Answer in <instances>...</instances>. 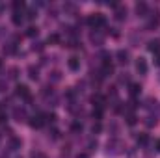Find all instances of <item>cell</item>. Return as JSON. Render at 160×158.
Listing matches in <instances>:
<instances>
[{
  "label": "cell",
  "mask_w": 160,
  "mask_h": 158,
  "mask_svg": "<svg viewBox=\"0 0 160 158\" xmlns=\"http://www.w3.org/2000/svg\"><path fill=\"white\" fill-rule=\"evenodd\" d=\"M128 93H130V97H138V95L142 93V86L136 84V82H132V84L128 86Z\"/></svg>",
  "instance_id": "obj_15"
},
{
  "label": "cell",
  "mask_w": 160,
  "mask_h": 158,
  "mask_svg": "<svg viewBox=\"0 0 160 158\" xmlns=\"http://www.w3.org/2000/svg\"><path fill=\"white\" fill-rule=\"evenodd\" d=\"M15 95H17V97H21V99H26V101H30V89H28V86H24V84H19V86L15 87Z\"/></svg>",
  "instance_id": "obj_3"
},
{
  "label": "cell",
  "mask_w": 160,
  "mask_h": 158,
  "mask_svg": "<svg viewBox=\"0 0 160 158\" xmlns=\"http://www.w3.org/2000/svg\"><path fill=\"white\" fill-rule=\"evenodd\" d=\"M147 50L153 52V54H158L160 52V41L158 39H151L147 43Z\"/></svg>",
  "instance_id": "obj_11"
},
{
  "label": "cell",
  "mask_w": 160,
  "mask_h": 158,
  "mask_svg": "<svg viewBox=\"0 0 160 158\" xmlns=\"http://www.w3.org/2000/svg\"><path fill=\"white\" fill-rule=\"evenodd\" d=\"M157 151H158V153H160V140H158V141H157Z\"/></svg>",
  "instance_id": "obj_35"
},
{
  "label": "cell",
  "mask_w": 160,
  "mask_h": 158,
  "mask_svg": "<svg viewBox=\"0 0 160 158\" xmlns=\"http://www.w3.org/2000/svg\"><path fill=\"white\" fill-rule=\"evenodd\" d=\"M134 9H136L138 17H147V15H149V6H147L145 2H138V4L134 6Z\"/></svg>",
  "instance_id": "obj_6"
},
{
  "label": "cell",
  "mask_w": 160,
  "mask_h": 158,
  "mask_svg": "<svg viewBox=\"0 0 160 158\" xmlns=\"http://www.w3.org/2000/svg\"><path fill=\"white\" fill-rule=\"evenodd\" d=\"M136 143H138V145H147V143H149V136H147V134L136 136Z\"/></svg>",
  "instance_id": "obj_18"
},
{
  "label": "cell",
  "mask_w": 160,
  "mask_h": 158,
  "mask_svg": "<svg viewBox=\"0 0 160 158\" xmlns=\"http://www.w3.org/2000/svg\"><path fill=\"white\" fill-rule=\"evenodd\" d=\"M155 65L160 67V52H158V54H155Z\"/></svg>",
  "instance_id": "obj_32"
},
{
  "label": "cell",
  "mask_w": 160,
  "mask_h": 158,
  "mask_svg": "<svg viewBox=\"0 0 160 158\" xmlns=\"http://www.w3.org/2000/svg\"><path fill=\"white\" fill-rule=\"evenodd\" d=\"M102 77H110L112 73H114V65H112V62H102Z\"/></svg>",
  "instance_id": "obj_14"
},
{
  "label": "cell",
  "mask_w": 160,
  "mask_h": 158,
  "mask_svg": "<svg viewBox=\"0 0 160 158\" xmlns=\"http://www.w3.org/2000/svg\"><path fill=\"white\" fill-rule=\"evenodd\" d=\"M71 130H73V132H82V123L75 121V123L71 125Z\"/></svg>",
  "instance_id": "obj_25"
},
{
  "label": "cell",
  "mask_w": 160,
  "mask_h": 158,
  "mask_svg": "<svg viewBox=\"0 0 160 158\" xmlns=\"http://www.w3.org/2000/svg\"><path fill=\"white\" fill-rule=\"evenodd\" d=\"M11 6H13V11H21V9H24V2H22V0H15Z\"/></svg>",
  "instance_id": "obj_21"
},
{
  "label": "cell",
  "mask_w": 160,
  "mask_h": 158,
  "mask_svg": "<svg viewBox=\"0 0 160 158\" xmlns=\"http://www.w3.org/2000/svg\"><path fill=\"white\" fill-rule=\"evenodd\" d=\"M77 158H89V155H86V153H80V155H77Z\"/></svg>",
  "instance_id": "obj_34"
},
{
  "label": "cell",
  "mask_w": 160,
  "mask_h": 158,
  "mask_svg": "<svg viewBox=\"0 0 160 158\" xmlns=\"http://www.w3.org/2000/svg\"><path fill=\"white\" fill-rule=\"evenodd\" d=\"M67 67H69L71 71H78L80 69V60L77 56H71V58L67 60Z\"/></svg>",
  "instance_id": "obj_12"
},
{
  "label": "cell",
  "mask_w": 160,
  "mask_h": 158,
  "mask_svg": "<svg viewBox=\"0 0 160 158\" xmlns=\"http://www.w3.org/2000/svg\"><path fill=\"white\" fill-rule=\"evenodd\" d=\"M89 41H91L93 45L101 47V45L104 43V34H102L101 30H95V32H91V34H89Z\"/></svg>",
  "instance_id": "obj_4"
},
{
  "label": "cell",
  "mask_w": 160,
  "mask_h": 158,
  "mask_svg": "<svg viewBox=\"0 0 160 158\" xmlns=\"http://www.w3.org/2000/svg\"><path fill=\"white\" fill-rule=\"evenodd\" d=\"M32 158H47V156H45L43 153H34V155H32Z\"/></svg>",
  "instance_id": "obj_33"
},
{
  "label": "cell",
  "mask_w": 160,
  "mask_h": 158,
  "mask_svg": "<svg viewBox=\"0 0 160 158\" xmlns=\"http://www.w3.org/2000/svg\"><path fill=\"white\" fill-rule=\"evenodd\" d=\"M26 36H28V37H36V36H38V28H36V26H30V28L26 30Z\"/></svg>",
  "instance_id": "obj_24"
},
{
  "label": "cell",
  "mask_w": 160,
  "mask_h": 158,
  "mask_svg": "<svg viewBox=\"0 0 160 158\" xmlns=\"http://www.w3.org/2000/svg\"><path fill=\"white\" fill-rule=\"evenodd\" d=\"M91 102H93L95 108H102L104 106V97L99 95V93H95V95H91Z\"/></svg>",
  "instance_id": "obj_13"
},
{
  "label": "cell",
  "mask_w": 160,
  "mask_h": 158,
  "mask_svg": "<svg viewBox=\"0 0 160 158\" xmlns=\"http://www.w3.org/2000/svg\"><path fill=\"white\" fill-rule=\"evenodd\" d=\"M47 41H48L50 45H58V43H60V36H58V34H50Z\"/></svg>",
  "instance_id": "obj_22"
},
{
  "label": "cell",
  "mask_w": 160,
  "mask_h": 158,
  "mask_svg": "<svg viewBox=\"0 0 160 158\" xmlns=\"http://www.w3.org/2000/svg\"><path fill=\"white\" fill-rule=\"evenodd\" d=\"M123 149H125V145H123V141L118 140V138H114V140H110V141L106 143V151H108V155H110V153H112V155H121Z\"/></svg>",
  "instance_id": "obj_2"
},
{
  "label": "cell",
  "mask_w": 160,
  "mask_h": 158,
  "mask_svg": "<svg viewBox=\"0 0 160 158\" xmlns=\"http://www.w3.org/2000/svg\"><path fill=\"white\" fill-rule=\"evenodd\" d=\"M65 11H71V13H75V11H77V7H75L73 4H65Z\"/></svg>",
  "instance_id": "obj_31"
},
{
  "label": "cell",
  "mask_w": 160,
  "mask_h": 158,
  "mask_svg": "<svg viewBox=\"0 0 160 158\" xmlns=\"http://www.w3.org/2000/svg\"><path fill=\"white\" fill-rule=\"evenodd\" d=\"M93 30H99V28H102V26H106V17L102 15V13H91L89 17H88V21H86Z\"/></svg>",
  "instance_id": "obj_1"
},
{
  "label": "cell",
  "mask_w": 160,
  "mask_h": 158,
  "mask_svg": "<svg viewBox=\"0 0 160 158\" xmlns=\"http://www.w3.org/2000/svg\"><path fill=\"white\" fill-rule=\"evenodd\" d=\"M26 17H28V19H30V21H34V19H36V17H38V11H34V9H30V11H28V15H26Z\"/></svg>",
  "instance_id": "obj_29"
},
{
  "label": "cell",
  "mask_w": 160,
  "mask_h": 158,
  "mask_svg": "<svg viewBox=\"0 0 160 158\" xmlns=\"http://www.w3.org/2000/svg\"><path fill=\"white\" fill-rule=\"evenodd\" d=\"M127 123L132 126V125L136 123V116H134V114H128V116H127Z\"/></svg>",
  "instance_id": "obj_28"
},
{
  "label": "cell",
  "mask_w": 160,
  "mask_h": 158,
  "mask_svg": "<svg viewBox=\"0 0 160 158\" xmlns=\"http://www.w3.org/2000/svg\"><path fill=\"white\" fill-rule=\"evenodd\" d=\"M91 116H93V119H99L102 117V108H93V112H91Z\"/></svg>",
  "instance_id": "obj_23"
},
{
  "label": "cell",
  "mask_w": 160,
  "mask_h": 158,
  "mask_svg": "<svg viewBox=\"0 0 160 158\" xmlns=\"http://www.w3.org/2000/svg\"><path fill=\"white\" fill-rule=\"evenodd\" d=\"M11 21H13V24H21L22 21H24V17H22V13L21 11H13V15H11Z\"/></svg>",
  "instance_id": "obj_17"
},
{
  "label": "cell",
  "mask_w": 160,
  "mask_h": 158,
  "mask_svg": "<svg viewBox=\"0 0 160 158\" xmlns=\"http://www.w3.org/2000/svg\"><path fill=\"white\" fill-rule=\"evenodd\" d=\"M2 50H4V54H13V52H15V45H8V47H4Z\"/></svg>",
  "instance_id": "obj_26"
},
{
  "label": "cell",
  "mask_w": 160,
  "mask_h": 158,
  "mask_svg": "<svg viewBox=\"0 0 160 158\" xmlns=\"http://www.w3.org/2000/svg\"><path fill=\"white\" fill-rule=\"evenodd\" d=\"M158 24H160V11H157L147 22V30H155V28H158Z\"/></svg>",
  "instance_id": "obj_8"
},
{
  "label": "cell",
  "mask_w": 160,
  "mask_h": 158,
  "mask_svg": "<svg viewBox=\"0 0 160 158\" xmlns=\"http://www.w3.org/2000/svg\"><path fill=\"white\" fill-rule=\"evenodd\" d=\"M0 67H2V62H0Z\"/></svg>",
  "instance_id": "obj_36"
},
{
  "label": "cell",
  "mask_w": 160,
  "mask_h": 158,
  "mask_svg": "<svg viewBox=\"0 0 160 158\" xmlns=\"http://www.w3.org/2000/svg\"><path fill=\"white\" fill-rule=\"evenodd\" d=\"M91 132H93V134H99V132H101V125H99V123H95V125L91 126Z\"/></svg>",
  "instance_id": "obj_30"
},
{
  "label": "cell",
  "mask_w": 160,
  "mask_h": 158,
  "mask_svg": "<svg viewBox=\"0 0 160 158\" xmlns=\"http://www.w3.org/2000/svg\"><path fill=\"white\" fill-rule=\"evenodd\" d=\"M136 71H138L140 75H147V62H145L143 58H138V60H136Z\"/></svg>",
  "instance_id": "obj_9"
},
{
  "label": "cell",
  "mask_w": 160,
  "mask_h": 158,
  "mask_svg": "<svg viewBox=\"0 0 160 158\" xmlns=\"http://www.w3.org/2000/svg\"><path fill=\"white\" fill-rule=\"evenodd\" d=\"M28 77H30L32 80H38V77H39V75H38V69H36L34 65H30V67H28Z\"/></svg>",
  "instance_id": "obj_20"
},
{
  "label": "cell",
  "mask_w": 160,
  "mask_h": 158,
  "mask_svg": "<svg viewBox=\"0 0 160 158\" xmlns=\"http://www.w3.org/2000/svg\"><path fill=\"white\" fill-rule=\"evenodd\" d=\"M114 17H116V21H125V19H127V7H125V6H118Z\"/></svg>",
  "instance_id": "obj_10"
},
{
  "label": "cell",
  "mask_w": 160,
  "mask_h": 158,
  "mask_svg": "<svg viewBox=\"0 0 160 158\" xmlns=\"http://www.w3.org/2000/svg\"><path fill=\"white\" fill-rule=\"evenodd\" d=\"M21 145H22V141H21L19 138H15V136H13V138H11V141H9V147H11L13 151H17V149H21Z\"/></svg>",
  "instance_id": "obj_19"
},
{
  "label": "cell",
  "mask_w": 160,
  "mask_h": 158,
  "mask_svg": "<svg viewBox=\"0 0 160 158\" xmlns=\"http://www.w3.org/2000/svg\"><path fill=\"white\" fill-rule=\"evenodd\" d=\"M13 119H15V121H19V123L26 121V119H28V114H26V110H24V108H21V106H17V108L13 110Z\"/></svg>",
  "instance_id": "obj_5"
},
{
  "label": "cell",
  "mask_w": 160,
  "mask_h": 158,
  "mask_svg": "<svg viewBox=\"0 0 160 158\" xmlns=\"http://www.w3.org/2000/svg\"><path fill=\"white\" fill-rule=\"evenodd\" d=\"M116 56H118V62H119V63H123V65H127V63H128V58H130V56H128V52H127V50H118V54H116Z\"/></svg>",
  "instance_id": "obj_16"
},
{
  "label": "cell",
  "mask_w": 160,
  "mask_h": 158,
  "mask_svg": "<svg viewBox=\"0 0 160 158\" xmlns=\"http://www.w3.org/2000/svg\"><path fill=\"white\" fill-rule=\"evenodd\" d=\"M45 123H47V121H45V114H38V116H34V117H32L30 126H32V128H41Z\"/></svg>",
  "instance_id": "obj_7"
},
{
  "label": "cell",
  "mask_w": 160,
  "mask_h": 158,
  "mask_svg": "<svg viewBox=\"0 0 160 158\" xmlns=\"http://www.w3.org/2000/svg\"><path fill=\"white\" fill-rule=\"evenodd\" d=\"M145 125H147V126H155V125H157V117L149 116V117H147V121H145Z\"/></svg>",
  "instance_id": "obj_27"
}]
</instances>
